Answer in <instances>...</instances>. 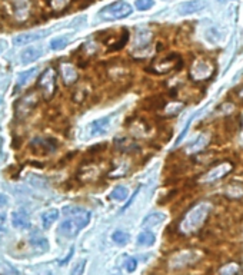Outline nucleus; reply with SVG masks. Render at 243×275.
Listing matches in <instances>:
<instances>
[{"label":"nucleus","instance_id":"nucleus-12","mask_svg":"<svg viewBox=\"0 0 243 275\" xmlns=\"http://www.w3.org/2000/svg\"><path fill=\"white\" fill-rule=\"evenodd\" d=\"M12 224L13 227L20 228V229H27L30 228V218L29 214L25 210H17L12 214Z\"/></svg>","mask_w":243,"mask_h":275},{"label":"nucleus","instance_id":"nucleus-9","mask_svg":"<svg viewBox=\"0 0 243 275\" xmlns=\"http://www.w3.org/2000/svg\"><path fill=\"white\" fill-rule=\"evenodd\" d=\"M205 7H206V1L203 0H188L179 4L178 13L182 16H188V15H193V13L203 10Z\"/></svg>","mask_w":243,"mask_h":275},{"label":"nucleus","instance_id":"nucleus-32","mask_svg":"<svg viewBox=\"0 0 243 275\" xmlns=\"http://www.w3.org/2000/svg\"><path fill=\"white\" fill-rule=\"evenodd\" d=\"M7 202H9V199H7V195H4V194H1V192H0V208L6 207V205H7Z\"/></svg>","mask_w":243,"mask_h":275},{"label":"nucleus","instance_id":"nucleus-5","mask_svg":"<svg viewBox=\"0 0 243 275\" xmlns=\"http://www.w3.org/2000/svg\"><path fill=\"white\" fill-rule=\"evenodd\" d=\"M37 103H39V95L36 92H29L27 95L22 96L16 102L15 114L17 118H26L32 114L33 109L37 106Z\"/></svg>","mask_w":243,"mask_h":275},{"label":"nucleus","instance_id":"nucleus-18","mask_svg":"<svg viewBox=\"0 0 243 275\" xmlns=\"http://www.w3.org/2000/svg\"><path fill=\"white\" fill-rule=\"evenodd\" d=\"M59 218V211L57 210H48L42 215V225L45 229H49Z\"/></svg>","mask_w":243,"mask_h":275},{"label":"nucleus","instance_id":"nucleus-24","mask_svg":"<svg viewBox=\"0 0 243 275\" xmlns=\"http://www.w3.org/2000/svg\"><path fill=\"white\" fill-rule=\"evenodd\" d=\"M69 45V37L67 36H59V37H54L52 39L50 42V49L53 50H62Z\"/></svg>","mask_w":243,"mask_h":275},{"label":"nucleus","instance_id":"nucleus-3","mask_svg":"<svg viewBox=\"0 0 243 275\" xmlns=\"http://www.w3.org/2000/svg\"><path fill=\"white\" fill-rule=\"evenodd\" d=\"M132 13H133V7L130 3L125 1V0H117L114 3L105 6L99 12V16L103 20H120V19L129 17Z\"/></svg>","mask_w":243,"mask_h":275},{"label":"nucleus","instance_id":"nucleus-4","mask_svg":"<svg viewBox=\"0 0 243 275\" xmlns=\"http://www.w3.org/2000/svg\"><path fill=\"white\" fill-rule=\"evenodd\" d=\"M37 86L42 91V95L46 99H50L56 93L57 85H56V73H54L53 67H49L40 75V78L37 81Z\"/></svg>","mask_w":243,"mask_h":275},{"label":"nucleus","instance_id":"nucleus-30","mask_svg":"<svg viewBox=\"0 0 243 275\" xmlns=\"http://www.w3.org/2000/svg\"><path fill=\"white\" fill-rule=\"evenodd\" d=\"M86 259H81V261H79L75 267H73V270H72V273H70V275H83V273H84V268H86Z\"/></svg>","mask_w":243,"mask_h":275},{"label":"nucleus","instance_id":"nucleus-22","mask_svg":"<svg viewBox=\"0 0 243 275\" xmlns=\"http://www.w3.org/2000/svg\"><path fill=\"white\" fill-rule=\"evenodd\" d=\"M32 246L37 251V252H46L49 249V243L46 238H43V237H36V238H32Z\"/></svg>","mask_w":243,"mask_h":275},{"label":"nucleus","instance_id":"nucleus-27","mask_svg":"<svg viewBox=\"0 0 243 275\" xmlns=\"http://www.w3.org/2000/svg\"><path fill=\"white\" fill-rule=\"evenodd\" d=\"M197 116V114H194V115H192L189 119H188V122H186V125L183 126V129H182V132L179 133V136H178V139H176V142H175V146H178L182 141H183V138L186 136V133H188V130H189V128H190V125H192V122H193V119Z\"/></svg>","mask_w":243,"mask_h":275},{"label":"nucleus","instance_id":"nucleus-21","mask_svg":"<svg viewBox=\"0 0 243 275\" xmlns=\"http://www.w3.org/2000/svg\"><path fill=\"white\" fill-rule=\"evenodd\" d=\"M36 72H37V67H32V69H29V70H26V72H23L20 76H19V79H17V89H20V88H23V86H26L30 79L34 78V75H36Z\"/></svg>","mask_w":243,"mask_h":275},{"label":"nucleus","instance_id":"nucleus-29","mask_svg":"<svg viewBox=\"0 0 243 275\" xmlns=\"http://www.w3.org/2000/svg\"><path fill=\"white\" fill-rule=\"evenodd\" d=\"M123 267L128 273H133L136 271L137 268V259L133 258V257H125V261H123Z\"/></svg>","mask_w":243,"mask_h":275},{"label":"nucleus","instance_id":"nucleus-13","mask_svg":"<svg viewBox=\"0 0 243 275\" xmlns=\"http://www.w3.org/2000/svg\"><path fill=\"white\" fill-rule=\"evenodd\" d=\"M208 144H209V136L206 133H200L194 141H192L188 145L186 151H188V153H197V152L203 151L208 146Z\"/></svg>","mask_w":243,"mask_h":275},{"label":"nucleus","instance_id":"nucleus-7","mask_svg":"<svg viewBox=\"0 0 243 275\" xmlns=\"http://www.w3.org/2000/svg\"><path fill=\"white\" fill-rule=\"evenodd\" d=\"M199 258H200V252L199 251H193V249L180 251L179 254L172 257V259H170V267L172 268H185L188 265L194 264Z\"/></svg>","mask_w":243,"mask_h":275},{"label":"nucleus","instance_id":"nucleus-28","mask_svg":"<svg viewBox=\"0 0 243 275\" xmlns=\"http://www.w3.org/2000/svg\"><path fill=\"white\" fill-rule=\"evenodd\" d=\"M135 6H136L137 10L146 12V10H149V9H152V7L155 6V1H153V0H136V1H135Z\"/></svg>","mask_w":243,"mask_h":275},{"label":"nucleus","instance_id":"nucleus-26","mask_svg":"<svg viewBox=\"0 0 243 275\" xmlns=\"http://www.w3.org/2000/svg\"><path fill=\"white\" fill-rule=\"evenodd\" d=\"M33 186H37V188H48L49 182L48 179L43 178V177H39V175H32L27 179Z\"/></svg>","mask_w":243,"mask_h":275},{"label":"nucleus","instance_id":"nucleus-1","mask_svg":"<svg viewBox=\"0 0 243 275\" xmlns=\"http://www.w3.org/2000/svg\"><path fill=\"white\" fill-rule=\"evenodd\" d=\"M65 212L67 215L70 214V218H66L60 224L59 232L65 238H75L79 235V232L83 228L87 227V224L90 222L92 214L89 211L81 210V208H65Z\"/></svg>","mask_w":243,"mask_h":275},{"label":"nucleus","instance_id":"nucleus-36","mask_svg":"<svg viewBox=\"0 0 243 275\" xmlns=\"http://www.w3.org/2000/svg\"><path fill=\"white\" fill-rule=\"evenodd\" d=\"M0 102H1V97H0Z\"/></svg>","mask_w":243,"mask_h":275},{"label":"nucleus","instance_id":"nucleus-23","mask_svg":"<svg viewBox=\"0 0 243 275\" xmlns=\"http://www.w3.org/2000/svg\"><path fill=\"white\" fill-rule=\"evenodd\" d=\"M112 240L117 245H126V244L129 243L130 235L128 232L122 231V229H117V231H114L113 234H112Z\"/></svg>","mask_w":243,"mask_h":275},{"label":"nucleus","instance_id":"nucleus-35","mask_svg":"<svg viewBox=\"0 0 243 275\" xmlns=\"http://www.w3.org/2000/svg\"><path fill=\"white\" fill-rule=\"evenodd\" d=\"M3 159V136H1V128H0V162Z\"/></svg>","mask_w":243,"mask_h":275},{"label":"nucleus","instance_id":"nucleus-11","mask_svg":"<svg viewBox=\"0 0 243 275\" xmlns=\"http://www.w3.org/2000/svg\"><path fill=\"white\" fill-rule=\"evenodd\" d=\"M109 123H110V118H109V116L93 121V122L90 123V126H89V135L93 136V138L105 135V133L109 130Z\"/></svg>","mask_w":243,"mask_h":275},{"label":"nucleus","instance_id":"nucleus-10","mask_svg":"<svg viewBox=\"0 0 243 275\" xmlns=\"http://www.w3.org/2000/svg\"><path fill=\"white\" fill-rule=\"evenodd\" d=\"M49 33V31H36V32H26L22 33V34H17L16 37H13V45L15 46H25V45H29L34 40H39L42 39L43 36H46Z\"/></svg>","mask_w":243,"mask_h":275},{"label":"nucleus","instance_id":"nucleus-31","mask_svg":"<svg viewBox=\"0 0 243 275\" xmlns=\"http://www.w3.org/2000/svg\"><path fill=\"white\" fill-rule=\"evenodd\" d=\"M140 189H142V188H140V186H139V188H137V189H136V191H135V192H133V195H132V196H130L129 202H128V204H126V205H125V207H123V210H122V211L128 210V208H129V207H130V204H132V202H133V201H135V198H136V196H137V195H139V192H140Z\"/></svg>","mask_w":243,"mask_h":275},{"label":"nucleus","instance_id":"nucleus-25","mask_svg":"<svg viewBox=\"0 0 243 275\" xmlns=\"http://www.w3.org/2000/svg\"><path fill=\"white\" fill-rule=\"evenodd\" d=\"M110 199L113 201H125L128 198V188L125 186H116L113 191L109 195Z\"/></svg>","mask_w":243,"mask_h":275},{"label":"nucleus","instance_id":"nucleus-33","mask_svg":"<svg viewBox=\"0 0 243 275\" xmlns=\"http://www.w3.org/2000/svg\"><path fill=\"white\" fill-rule=\"evenodd\" d=\"M0 231H6V215L0 214Z\"/></svg>","mask_w":243,"mask_h":275},{"label":"nucleus","instance_id":"nucleus-6","mask_svg":"<svg viewBox=\"0 0 243 275\" xmlns=\"http://www.w3.org/2000/svg\"><path fill=\"white\" fill-rule=\"evenodd\" d=\"M233 169V165L230 162H222L216 166H213L211 171H208L203 177H202V182L203 183H212V182H216L219 179L225 178L227 174H230Z\"/></svg>","mask_w":243,"mask_h":275},{"label":"nucleus","instance_id":"nucleus-2","mask_svg":"<svg viewBox=\"0 0 243 275\" xmlns=\"http://www.w3.org/2000/svg\"><path fill=\"white\" fill-rule=\"evenodd\" d=\"M211 211L212 205L209 202H199L197 205H194L193 208L188 211V214L183 216L179 225L180 232L185 235H190V234H194L196 231H199L205 225Z\"/></svg>","mask_w":243,"mask_h":275},{"label":"nucleus","instance_id":"nucleus-8","mask_svg":"<svg viewBox=\"0 0 243 275\" xmlns=\"http://www.w3.org/2000/svg\"><path fill=\"white\" fill-rule=\"evenodd\" d=\"M212 73H213V66L208 61H197L190 72L194 81H206L211 78Z\"/></svg>","mask_w":243,"mask_h":275},{"label":"nucleus","instance_id":"nucleus-37","mask_svg":"<svg viewBox=\"0 0 243 275\" xmlns=\"http://www.w3.org/2000/svg\"><path fill=\"white\" fill-rule=\"evenodd\" d=\"M48 275H52V274H48Z\"/></svg>","mask_w":243,"mask_h":275},{"label":"nucleus","instance_id":"nucleus-34","mask_svg":"<svg viewBox=\"0 0 243 275\" xmlns=\"http://www.w3.org/2000/svg\"><path fill=\"white\" fill-rule=\"evenodd\" d=\"M73 252H75V248L72 246V248H70V251H69V254H67V257H66L65 259H62V261H60V264H62V265H65L66 262L73 257Z\"/></svg>","mask_w":243,"mask_h":275},{"label":"nucleus","instance_id":"nucleus-16","mask_svg":"<svg viewBox=\"0 0 243 275\" xmlns=\"http://www.w3.org/2000/svg\"><path fill=\"white\" fill-rule=\"evenodd\" d=\"M166 219V215L162 214V212H153V214H150V215H147L145 219H143V222H142V227H158V225H161L163 221Z\"/></svg>","mask_w":243,"mask_h":275},{"label":"nucleus","instance_id":"nucleus-17","mask_svg":"<svg viewBox=\"0 0 243 275\" xmlns=\"http://www.w3.org/2000/svg\"><path fill=\"white\" fill-rule=\"evenodd\" d=\"M225 195L229 199H242L243 186L241 183H229L225 189Z\"/></svg>","mask_w":243,"mask_h":275},{"label":"nucleus","instance_id":"nucleus-15","mask_svg":"<svg viewBox=\"0 0 243 275\" xmlns=\"http://www.w3.org/2000/svg\"><path fill=\"white\" fill-rule=\"evenodd\" d=\"M242 271V267L239 262L236 261H230L225 265H222L219 270H217V275H239Z\"/></svg>","mask_w":243,"mask_h":275},{"label":"nucleus","instance_id":"nucleus-20","mask_svg":"<svg viewBox=\"0 0 243 275\" xmlns=\"http://www.w3.org/2000/svg\"><path fill=\"white\" fill-rule=\"evenodd\" d=\"M155 241H156V237H155V234H153L152 231H149V229L142 231V232L139 234V237H137V244L142 245V246H150V245L155 244Z\"/></svg>","mask_w":243,"mask_h":275},{"label":"nucleus","instance_id":"nucleus-19","mask_svg":"<svg viewBox=\"0 0 243 275\" xmlns=\"http://www.w3.org/2000/svg\"><path fill=\"white\" fill-rule=\"evenodd\" d=\"M62 76H63L66 85H70L78 79V72L73 66L62 65Z\"/></svg>","mask_w":243,"mask_h":275},{"label":"nucleus","instance_id":"nucleus-14","mask_svg":"<svg viewBox=\"0 0 243 275\" xmlns=\"http://www.w3.org/2000/svg\"><path fill=\"white\" fill-rule=\"evenodd\" d=\"M42 55L43 52L40 48H27L20 53V59L23 63H32L34 61H37Z\"/></svg>","mask_w":243,"mask_h":275}]
</instances>
